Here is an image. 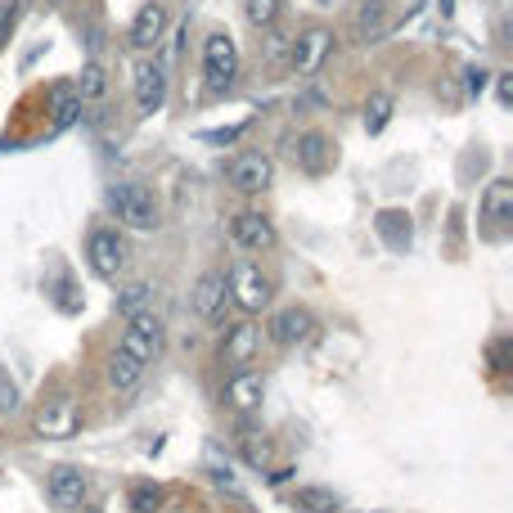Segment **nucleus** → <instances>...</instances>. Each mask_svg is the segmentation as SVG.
Instances as JSON below:
<instances>
[{
    "label": "nucleus",
    "instance_id": "obj_34",
    "mask_svg": "<svg viewBox=\"0 0 513 513\" xmlns=\"http://www.w3.org/2000/svg\"><path fill=\"white\" fill-rule=\"evenodd\" d=\"M284 45H288V36H279V32L270 36V54H284Z\"/></svg>",
    "mask_w": 513,
    "mask_h": 513
},
{
    "label": "nucleus",
    "instance_id": "obj_31",
    "mask_svg": "<svg viewBox=\"0 0 513 513\" xmlns=\"http://www.w3.org/2000/svg\"><path fill=\"white\" fill-rule=\"evenodd\" d=\"M243 131H248V122H239V126H225V131H203V140H207V144H230V140H239Z\"/></svg>",
    "mask_w": 513,
    "mask_h": 513
},
{
    "label": "nucleus",
    "instance_id": "obj_10",
    "mask_svg": "<svg viewBox=\"0 0 513 513\" xmlns=\"http://www.w3.org/2000/svg\"><path fill=\"white\" fill-rule=\"evenodd\" d=\"M293 162L306 176H329L333 162H338V144L324 131H306V135H297V144H293Z\"/></svg>",
    "mask_w": 513,
    "mask_h": 513
},
{
    "label": "nucleus",
    "instance_id": "obj_5",
    "mask_svg": "<svg viewBox=\"0 0 513 513\" xmlns=\"http://www.w3.org/2000/svg\"><path fill=\"white\" fill-rule=\"evenodd\" d=\"M203 72H207V86H212L216 95L230 90L234 77H239V45H234L225 32H212L203 41Z\"/></svg>",
    "mask_w": 513,
    "mask_h": 513
},
{
    "label": "nucleus",
    "instance_id": "obj_13",
    "mask_svg": "<svg viewBox=\"0 0 513 513\" xmlns=\"http://www.w3.org/2000/svg\"><path fill=\"white\" fill-rule=\"evenodd\" d=\"M257 351H261V329L252 320H243V324H234V329H225V338H221V360L230 369H248L252 360H257Z\"/></svg>",
    "mask_w": 513,
    "mask_h": 513
},
{
    "label": "nucleus",
    "instance_id": "obj_7",
    "mask_svg": "<svg viewBox=\"0 0 513 513\" xmlns=\"http://www.w3.org/2000/svg\"><path fill=\"white\" fill-rule=\"evenodd\" d=\"M266 338L275 342V347H302V342L315 338V315L306 311V306H284V311L270 315Z\"/></svg>",
    "mask_w": 513,
    "mask_h": 513
},
{
    "label": "nucleus",
    "instance_id": "obj_24",
    "mask_svg": "<svg viewBox=\"0 0 513 513\" xmlns=\"http://www.w3.org/2000/svg\"><path fill=\"white\" fill-rule=\"evenodd\" d=\"M72 90L81 95V104H86V99H104V95H108L104 68H99V63H86V68L77 72V81H72Z\"/></svg>",
    "mask_w": 513,
    "mask_h": 513
},
{
    "label": "nucleus",
    "instance_id": "obj_23",
    "mask_svg": "<svg viewBox=\"0 0 513 513\" xmlns=\"http://www.w3.org/2000/svg\"><path fill=\"white\" fill-rule=\"evenodd\" d=\"M297 509L306 513H342V500L329 486H297Z\"/></svg>",
    "mask_w": 513,
    "mask_h": 513
},
{
    "label": "nucleus",
    "instance_id": "obj_26",
    "mask_svg": "<svg viewBox=\"0 0 513 513\" xmlns=\"http://www.w3.org/2000/svg\"><path fill=\"white\" fill-rule=\"evenodd\" d=\"M392 95H374V99H369V104H365V131L369 135H378V131H383V126L387 122H392Z\"/></svg>",
    "mask_w": 513,
    "mask_h": 513
},
{
    "label": "nucleus",
    "instance_id": "obj_15",
    "mask_svg": "<svg viewBox=\"0 0 513 513\" xmlns=\"http://www.w3.org/2000/svg\"><path fill=\"white\" fill-rule=\"evenodd\" d=\"M135 104H140V113H158L167 104V68L162 63H140L135 68Z\"/></svg>",
    "mask_w": 513,
    "mask_h": 513
},
{
    "label": "nucleus",
    "instance_id": "obj_25",
    "mask_svg": "<svg viewBox=\"0 0 513 513\" xmlns=\"http://www.w3.org/2000/svg\"><path fill=\"white\" fill-rule=\"evenodd\" d=\"M153 302V288L149 284H126L122 293H117V315L122 320H131V315H144Z\"/></svg>",
    "mask_w": 513,
    "mask_h": 513
},
{
    "label": "nucleus",
    "instance_id": "obj_2",
    "mask_svg": "<svg viewBox=\"0 0 513 513\" xmlns=\"http://www.w3.org/2000/svg\"><path fill=\"white\" fill-rule=\"evenodd\" d=\"M108 207H113V216L122 225H131V230H158V203H153V194L144 185H135V180H122V185L108 189Z\"/></svg>",
    "mask_w": 513,
    "mask_h": 513
},
{
    "label": "nucleus",
    "instance_id": "obj_1",
    "mask_svg": "<svg viewBox=\"0 0 513 513\" xmlns=\"http://www.w3.org/2000/svg\"><path fill=\"white\" fill-rule=\"evenodd\" d=\"M225 297H230L243 315H257L270 306V279L261 275L257 261H234V266L225 270Z\"/></svg>",
    "mask_w": 513,
    "mask_h": 513
},
{
    "label": "nucleus",
    "instance_id": "obj_32",
    "mask_svg": "<svg viewBox=\"0 0 513 513\" xmlns=\"http://www.w3.org/2000/svg\"><path fill=\"white\" fill-rule=\"evenodd\" d=\"M464 77H468V81H464L468 95H482V90H486V72H482V68H468Z\"/></svg>",
    "mask_w": 513,
    "mask_h": 513
},
{
    "label": "nucleus",
    "instance_id": "obj_17",
    "mask_svg": "<svg viewBox=\"0 0 513 513\" xmlns=\"http://www.w3.org/2000/svg\"><path fill=\"white\" fill-rule=\"evenodd\" d=\"M162 32H167V9H162L158 0L140 5V14H135V23H131V45L135 50H153V45L162 41Z\"/></svg>",
    "mask_w": 513,
    "mask_h": 513
},
{
    "label": "nucleus",
    "instance_id": "obj_4",
    "mask_svg": "<svg viewBox=\"0 0 513 513\" xmlns=\"http://www.w3.org/2000/svg\"><path fill=\"white\" fill-rule=\"evenodd\" d=\"M225 180H230L239 194H266V189L275 185V162H270V153H261V149L234 153L230 167H225Z\"/></svg>",
    "mask_w": 513,
    "mask_h": 513
},
{
    "label": "nucleus",
    "instance_id": "obj_19",
    "mask_svg": "<svg viewBox=\"0 0 513 513\" xmlns=\"http://www.w3.org/2000/svg\"><path fill=\"white\" fill-rule=\"evenodd\" d=\"M482 216L491 225H509L513 221V180H491V185L482 189Z\"/></svg>",
    "mask_w": 513,
    "mask_h": 513
},
{
    "label": "nucleus",
    "instance_id": "obj_18",
    "mask_svg": "<svg viewBox=\"0 0 513 513\" xmlns=\"http://www.w3.org/2000/svg\"><path fill=\"white\" fill-rule=\"evenodd\" d=\"M374 230H378V239H383L392 252H405L414 243L410 212H401V207H383V212H378V221H374Z\"/></svg>",
    "mask_w": 513,
    "mask_h": 513
},
{
    "label": "nucleus",
    "instance_id": "obj_14",
    "mask_svg": "<svg viewBox=\"0 0 513 513\" xmlns=\"http://www.w3.org/2000/svg\"><path fill=\"white\" fill-rule=\"evenodd\" d=\"M189 306H194L198 320H221V315H225V275H221V270L198 275L194 293H189Z\"/></svg>",
    "mask_w": 513,
    "mask_h": 513
},
{
    "label": "nucleus",
    "instance_id": "obj_33",
    "mask_svg": "<svg viewBox=\"0 0 513 513\" xmlns=\"http://www.w3.org/2000/svg\"><path fill=\"white\" fill-rule=\"evenodd\" d=\"M500 104H513V81L500 77Z\"/></svg>",
    "mask_w": 513,
    "mask_h": 513
},
{
    "label": "nucleus",
    "instance_id": "obj_20",
    "mask_svg": "<svg viewBox=\"0 0 513 513\" xmlns=\"http://www.w3.org/2000/svg\"><path fill=\"white\" fill-rule=\"evenodd\" d=\"M387 32H392V23H387V5L383 0H365V5L356 9V41L374 45V41H383Z\"/></svg>",
    "mask_w": 513,
    "mask_h": 513
},
{
    "label": "nucleus",
    "instance_id": "obj_36",
    "mask_svg": "<svg viewBox=\"0 0 513 513\" xmlns=\"http://www.w3.org/2000/svg\"><path fill=\"white\" fill-rule=\"evenodd\" d=\"M77 513H104V509H95V504H81V509Z\"/></svg>",
    "mask_w": 513,
    "mask_h": 513
},
{
    "label": "nucleus",
    "instance_id": "obj_3",
    "mask_svg": "<svg viewBox=\"0 0 513 513\" xmlns=\"http://www.w3.org/2000/svg\"><path fill=\"white\" fill-rule=\"evenodd\" d=\"M162 342H167V329H162V320L144 311V315H131V320H126V333H122V342H117V347L149 369L153 360L162 356Z\"/></svg>",
    "mask_w": 513,
    "mask_h": 513
},
{
    "label": "nucleus",
    "instance_id": "obj_22",
    "mask_svg": "<svg viewBox=\"0 0 513 513\" xmlns=\"http://www.w3.org/2000/svg\"><path fill=\"white\" fill-rule=\"evenodd\" d=\"M140 378H144V365H140L135 356H126L122 347H117V351H113V360H108V383H113L117 392H131V387L140 383Z\"/></svg>",
    "mask_w": 513,
    "mask_h": 513
},
{
    "label": "nucleus",
    "instance_id": "obj_12",
    "mask_svg": "<svg viewBox=\"0 0 513 513\" xmlns=\"http://www.w3.org/2000/svg\"><path fill=\"white\" fill-rule=\"evenodd\" d=\"M261 401H266V378H261L257 369H234V374L225 378V405H230L234 414L261 410Z\"/></svg>",
    "mask_w": 513,
    "mask_h": 513
},
{
    "label": "nucleus",
    "instance_id": "obj_30",
    "mask_svg": "<svg viewBox=\"0 0 513 513\" xmlns=\"http://www.w3.org/2000/svg\"><path fill=\"white\" fill-rule=\"evenodd\" d=\"M243 459H248L252 468H266L270 464V441L266 437H248L243 441Z\"/></svg>",
    "mask_w": 513,
    "mask_h": 513
},
{
    "label": "nucleus",
    "instance_id": "obj_21",
    "mask_svg": "<svg viewBox=\"0 0 513 513\" xmlns=\"http://www.w3.org/2000/svg\"><path fill=\"white\" fill-rule=\"evenodd\" d=\"M81 95L72 86H54L50 90V122H54V131H68V126H77L81 122Z\"/></svg>",
    "mask_w": 513,
    "mask_h": 513
},
{
    "label": "nucleus",
    "instance_id": "obj_11",
    "mask_svg": "<svg viewBox=\"0 0 513 513\" xmlns=\"http://www.w3.org/2000/svg\"><path fill=\"white\" fill-rule=\"evenodd\" d=\"M45 491H50V504H54V509L77 513L81 504H86L90 482H86V473H81V468L59 464V468H50V477H45Z\"/></svg>",
    "mask_w": 513,
    "mask_h": 513
},
{
    "label": "nucleus",
    "instance_id": "obj_8",
    "mask_svg": "<svg viewBox=\"0 0 513 513\" xmlns=\"http://www.w3.org/2000/svg\"><path fill=\"white\" fill-rule=\"evenodd\" d=\"M230 239L239 252H270L275 248V221L266 212H239L230 216Z\"/></svg>",
    "mask_w": 513,
    "mask_h": 513
},
{
    "label": "nucleus",
    "instance_id": "obj_6",
    "mask_svg": "<svg viewBox=\"0 0 513 513\" xmlns=\"http://www.w3.org/2000/svg\"><path fill=\"white\" fill-rule=\"evenodd\" d=\"M126 239L117 230H90V239H86V261H90V270H95L99 279H117L126 270Z\"/></svg>",
    "mask_w": 513,
    "mask_h": 513
},
{
    "label": "nucleus",
    "instance_id": "obj_27",
    "mask_svg": "<svg viewBox=\"0 0 513 513\" xmlns=\"http://www.w3.org/2000/svg\"><path fill=\"white\" fill-rule=\"evenodd\" d=\"M279 9H284V0H248V5H243V14H248L252 27H275Z\"/></svg>",
    "mask_w": 513,
    "mask_h": 513
},
{
    "label": "nucleus",
    "instance_id": "obj_29",
    "mask_svg": "<svg viewBox=\"0 0 513 513\" xmlns=\"http://www.w3.org/2000/svg\"><path fill=\"white\" fill-rule=\"evenodd\" d=\"M18 14H23V5H18V0H5V5H0V50H5L9 36H14Z\"/></svg>",
    "mask_w": 513,
    "mask_h": 513
},
{
    "label": "nucleus",
    "instance_id": "obj_9",
    "mask_svg": "<svg viewBox=\"0 0 513 513\" xmlns=\"http://www.w3.org/2000/svg\"><path fill=\"white\" fill-rule=\"evenodd\" d=\"M329 50H333V32L329 27H311V32H302L288 45V68H293L297 77H311V72H320V63L329 59Z\"/></svg>",
    "mask_w": 513,
    "mask_h": 513
},
{
    "label": "nucleus",
    "instance_id": "obj_16",
    "mask_svg": "<svg viewBox=\"0 0 513 513\" xmlns=\"http://www.w3.org/2000/svg\"><path fill=\"white\" fill-rule=\"evenodd\" d=\"M36 432L41 437H72L77 432V401L59 396V401H45L36 414Z\"/></svg>",
    "mask_w": 513,
    "mask_h": 513
},
{
    "label": "nucleus",
    "instance_id": "obj_28",
    "mask_svg": "<svg viewBox=\"0 0 513 513\" xmlns=\"http://www.w3.org/2000/svg\"><path fill=\"white\" fill-rule=\"evenodd\" d=\"M162 509V491L153 482H135L131 486V513H158Z\"/></svg>",
    "mask_w": 513,
    "mask_h": 513
},
{
    "label": "nucleus",
    "instance_id": "obj_35",
    "mask_svg": "<svg viewBox=\"0 0 513 513\" xmlns=\"http://www.w3.org/2000/svg\"><path fill=\"white\" fill-rule=\"evenodd\" d=\"M158 513H189V509H185V504H162Z\"/></svg>",
    "mask_w": 513,
    "mask_h": 513
}]
</instances>
